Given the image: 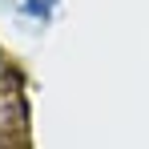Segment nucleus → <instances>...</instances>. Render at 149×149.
Listing matches in <instances>:
<instances>
[{
    "instance_id": "1",
    "label": "nucleus",
    "mask_w": 149,
    "mask_h": 149,
    "mask_svg": "<svg viewBox=\"0 0 149 149\" xmlns=\"http://www.w3.org/2000/svg\"><path fill=\"white\" fill-rule=\"evenodd\" d=\"M52 4H56V0H24V8H28V12H36V16H45Z\"/></svg>"
}]
</instances>
